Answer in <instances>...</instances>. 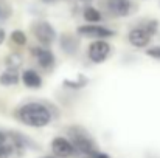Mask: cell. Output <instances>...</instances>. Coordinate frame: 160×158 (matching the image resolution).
I'll return each mask as SVG.
<instances>
[{
    "label": "cell",
    "instance_id": "obj_22",
    "mask_svg": "<svg viewBox=\"0 0 160 158\" xmlns=\"http://www.w3.org/2000/svg\"><path fill=\"white\" fill-rule=\"evenodd\" d=\"M93 157L95 158H109V155H106V154H100V152H95Z\"/></svg>",
    "mask_w": 160,
    "mask_h": 158
},
{
    "label": "cell",
    "instance_id": "obj_11",
    "mask_svg": "<svg viewBox=\"0 0 160 158\" xmlns=\"http://www.w3.org/2000/svg\"><path fill=\"white\" fill-rule=\"evenodd\" d=\"M22 81L27 87L30 89H39L42 85V78L39 76V73H36L34 70H27L22 74Z\"/></svg>",
    "mask_w": 160,
    "mask_h": 158
},
{
    "label": "cell",
    "instance_id": "obj_2",
    "mask_svg": "<svg viewBox=\"0 0 160 158\" xmlns=\"http://www.w3.org/2000/svg\"><path fill=\"white\" fill-rule=\"evenodd\" d=\"M33 33H34L36 39L41 44H44V45L53 44L54 39H56V31H54V28L48 22H38V23H34Z\"/></svg>",
    "mask_w": 160,
    "mask_h": 158
},
{
    "label": "cell",
    "instance_id": "obj_23",
    "mask_svg": "<svg viewBox=\"0 0 160 158\" xmlns=\"http://www.w3.org/2000/svg\"><path fill=\"white\" fill-rule=\"evenodd\" d=\"M41 2H44V3H54L56 0H41Z\"/></svg>",
    "mask_w": 160,
    "mask_h": 158
},
{
    "label": "cell",
    "instance_id": "obj_5",
    "mask_svg": "<svg viewBox=\"0 0 160 158\" xmlns=\"http://www.w3.org/2000/svg\"><path fill=\"white\" fill-rule=\"evenodd\" d=\"M104 6L110 14L117 17H126L131 12L132 3L131 0H104Z\"/></svg>",
    "mask_w": 160,
    "mask_h": 158
},
{
    "label": "cell",
    "instance_id": "obj_10",
    "mask_svg": "<svg viewBox=\"0 0 160 158\" xmlns=\"http://www.w3.org/2000/svg\"><path fill=\"white\" fill-rule=\"evenodd\" d=\"M59 45H61L62 51L67 53V54H75L78 51V39H75L73 36L62 34L59 39Z\"/></svg>",
    "mask_w": 160,
    "mask_h": 158
},
{
    "label": "cell",
    "instance_id": "obj_25",
    "mask_svg": "<svg viewBox=\"0 0 160 158\" xmlns=\"http://www.w3.org/2000/svg\"><path fill=\"white\" fill-rule=\"evenodd\" d=\"M42 158H54V157H42Z\"/></svg>",
    "mask_w": 160,
    "mask_h": 158
},
{
    "label": "cell",
    "instance_id": "obj_7",
    "mask_svg": "<svg viewBox=\"0 0 160 158\" xmlns=\"http://www.w3.org/2000/svg\"><path fill=\"white\" fill-rule=\"evenodd\" d=\"M52 149H53L54 155L56 157H68L73 154L75 147L72 146V143L62 136H58L52 141Z\"/></svg>",
    "mask_w": 160,
    "mask_h": 158
},
{
    "label": "cell",
    "instance_id": "obj_18",
    "mask_svg": "<svg viewBox=\"0 0 160 158\" xmlns=\"http://www.w3.org/2000/svg\"><path fill=\"white\" fill-rule=\"evenodd\" d=\"M14 149L11 146V143H3L0 144V158H9L12 155Z\"/></svg>",
    "mask_w": 160,
    "mask_h": 158
},
{
    "label": "cell",
    "instance_id": "obj_6",
    "mask_svg": "<svg viewBox=\"0 0 160 158\" xmlns=\"http://www.w3.org/2000/svg\"><path fill=\"white\" fill-rule=\"evenodd\" d=\"M151 37H152V36H151V34H148L142 26L131 30V31H129V34H128L129 42H131L134 47H137V48H143V47H146V45L151 42Z\"/></svg>",
    "mask_w": 160,
    "mask_h": 158
},
{
    "label": "cell",
    "instance_id": "obj_17",
    "mask_svg": "<svg viewBox=\"0 0 160 158\" xmlns=\"http://www.w3.org/2000/svg\"><path fill=\"white\" fill-rule=\"evenodd\" d=\"M148 34H151V36H154L156 33H157V30H159V22L157 20H149V22H146L145 23V26H142Z\"/></svg>",
    "mask_w": 160,
    "mask_h": 158
},
{
    "label": "cell",
    "instance_id": "obj_12",
    "mask_svg": "<svg viewBox=\"0 0 160 158\" xmlns=\"http://www.w3.org/2000/svg\"><path fill=\"white\" fill-rule=\"evenodd\" d=\"M19 82V73H17V70H6V71H3L2 74H0V84L2 85H16Z\"/></svg>",
    "mask_w": 160,
    "mask_h": 158
},
{
    "label": "cell",
    "instance_id": "obj_13",
    "mask_svg": "<svg viewBox=\"0 0 160 158\" xmlns=\"http://www.w3.org/2000/svg\"><path fill=\"white\" fill-rule=\"evenodd\" d=\"M84 19H86L89 23L95 25V23H98V22L101 20V12H100L97 8H93V6H87V8L84 9Z\"/></svg>",
    "mask_w": 160,
    "mask_h": 158
},
{
    "label": "cell",
    "instance_id": "obj_16",
    "mask_svg": "<svg viewBox=\"0 0 160 158\" xmlns=\"http://www.w3.org/2000/svg\"><path fill=\"white\" fill-rule=\"evenodd\" d=\"M11 41L16 44V45H25L27 44V36H25V33L23 31H20V30H16V31H12L11 33Z\"/></svg>",
    "mask_w": 160,
    "mask_h": 158
},
{
    "label": "cell",
    "instance_id": "obj_3",
    "mask_svg": "<svg viewBox=\"0 0 160 158\" xmlns=\"http://www.w3.org/2000/svg\"><path fill=\"white\" fill-rule=\"evenodd\" d=\"M109 54H110V45L104 41H95L89 47V57L95 64L104 62L109 57Z\"/></svg>",
    "mask_w": 160,
    "mask_h": 158
},
{
    "label": "cell",
    "instance_id": "obj_4",
    "mask_svg": "<svg viewBox=\"0 0 160 158\" xmlns=\"http://www.w3.org/2000/svg\"><path fill=\"white\" fill-rule=\"evenodd\" d=\"M78 34L84 36V37H98V39H104V37H112L115 33L112 30H109L106 26H100V25H84V26H78Z\"/></svg>",
    "mask_w": 160,
    "mask_h": 158
},
{
    "label": "cell",
    "instance_id": "obj_19",
    "mask_svg": "<svg viewBox=\"0 0 160 158\" xmlns=\"http://www.w3.org/2000/svg\"><path fill=\"white\" fill-rule=\"evenodd\" d=\"M148 56H151V57H154V59H160V47H154V48H149L148 51H146Z\"/></svg>",
    "mask_w": 160,
    "mask_h": 158
},
{
    "label": "cell",
    "instance_id": "obj_15",
    "mask_svg": "<svg viewBox=\"0 0 160 158\" xmlns=\"http://www.w3.org/2000/svg\"><path fill=\"white\" fill-rule=\"evenodd\" d=\"M86 84H87V78L82 76V74H79L76 81H68V79L64 81V85L68 87V89H81V87H84Z\"/></svg>",
    "mask_w": 160,
    "mask_h": 158
},
{
    "label": "cell",
    "instance_id": "obj_20",
    "mask_svg": "<svg viewBox=\"0 0 160 158\" xmlns=\"http://www.w3.org/2000/svg\"><path fill=\"white\" fill-rule=\"evenodd\" d=\"M5 36H6V34H5V30H3V28H0V45L3 44V41H5Z\"/></svg>",
    "mask_w": 160,
    "mask_h": 158
},
{
    "label": "cell",
    "instance_id": "obj_9",
    "mask_svg": "<svg viewBox=\"0 0 160 158\" xmlns=\"http://www.w3.org/2000/svg\"><path fill=\"white\" fill-rule=\"evenodd\" d=\"M73 147H76L79 152L82 154H90L93 155L95 154V144L90 138H87L86 135H75L73 136V143H72Z\"/></svg>",
    "mask_w": 160,
    "mask_h": 158
},
{
    "label": "cell",
    "instance_id": "obj_14",
    "mask_svg": "<svg viewBox=\"0 0 160 158\" xmlns=\"http://www.w3.org/2000/svg\"><path fill=\"white\" fill-rule=\"evenodd\" d=\"M6 67L9 70H17L20 65H22V56L19 53H11L6 56V60H5Z\"/></svg>",
    "mask_w": 160,
    "mask_h": 158
},
{
    "label": "cell",
    "instance_id": "obj_1",
    "mask_svg": "<svg viewBox=\"0 0 160 158\" xmlns=\"http://www.w3.org/2000/svg\"><path fill=\"white\" fill-rule=\"evenodd\" d=\"M17 118L30 127H44L50 122L52 113L41 103H28L17 110Z\"/></svg>",
    "mask_w": 160,
    "mask_h": 158
},
{
    "label": "cell",
    "instance_id": "obj_24",
    "mask_svg": "<svg viewBox=\"0 0 160 158\" xmlns=\"http://www.w3.org/2000/svg\"><path fill=\"white\" fill-rule=\"evenodd\" d=\"M81 2H92V0H81Z\"/></svg>",
    "mask_w": 160,
    "mask_h": 158
},
{
    "label": "cell",
    "instance_id": "obj_8",
    "mask_svg": "<svg viewBox=\"0 0 160 158\" xmlns=\"http://www.w3.org/2000/svg\"><path fill=\"white\" fill-rule=\"evenodd\" d=\"M31 54H34L38 57V62L42 68H52L54 65V56L53 53L47 48H39V47H34L31 48Z\"/></svg>",
    "mask_w": 160,
    "mask_h": 158
},
{
    "label": "cell",
    "instance_id": "obj_21",
    "mask_svg": "<svg viewBox=\"0 0 160 158\" xmlns=\"http://www.w3.org/2000/svg\"><path fill=\"white\" fill-rule=\"evenodd\" d=\"M3 143H6V135L0 130V144H3Z\"/></svg>",
    "mask_w": 160,
    "mask_h": 158
}]
</instances>
